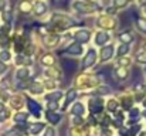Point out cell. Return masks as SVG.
I'll use <instances>...</instances> for the list:
<instances>
[{
	"label": "cell",
	"mask_w": 146,
	"mask_h": 136,
	"mask_svg": "<svg viewBox=\"0 0 146 136\" xmlns=\"http://www.w3.org/2000/svg\"><path fill=\"white\" fill-rule=\"evenodd\" d=\"M29 75H30V71H29V68H26V67H19V68L16 70V72H14V78H16L17 81H24V80H27Z\"/></svg>",
	"instance_id": "1"
},
{
	"label": "cell",
	"mask_w": 146,
	"mask_h": 136,
	"mask_svg": "<svg viewBox=\"0 0 146 136\" xmlns=\"http://www.w3.org/2000/svg\"><path fill=\"white\" fill-rule=\"evenodd\" d=\"M113 55V47L112 45H105L101 50V61H108Z\"/></svg>",
	"instance_id": "2"
},
{
	"label": "cell",
	"mask_w": 146,
	"mask_h": 136,
	"mask_svg": "<svg viewBox=\"0 0 146 136\" xmlns=\"http://www.w3.org/2000/svg\"><path fill=\"white\" fill-rule=\"evenodd\" d=\"M95 60H97V52H95V50L91 48V50L87 52V57L84 58V68L91 67V65L95 62Z\"/></svg>",
	"instance_id": "3"
},
{
	"label": "cell",
	"mask_w": 146,
	"mask_h": 136,
	"mask_svg": "<svg viewBox=\"0 0 146 136\" xmlns=\"http://www.w3.org/2000/svg\"><path fill=\"white\" fill-rule=\"evenodd\" d=\"M90 37H91V33L88 30H78L75 33V40L80 41V43H87L90 41Z\"/></svg>",
	"instance_id": "4"
},
{
	"label": "cell",
	"mask_w": 146,
	"mask_h": 136,
	"mask_svg": "<svg viewBox=\"0 0 146 136\" xmlns=\"http://www.w3.org/2000/svg\"><path fill=\"white\" fill-rule=\"evenodd\" d=\"M64 70L67 74H72L75 70H77V62L72 61V60H64Z\"/></svg>",
	"instance_id": "5"
},
{
	"label": "cell",
	"mask_w": 146,
	"mask_h": 136,
	"mask_svg": "<svg viewBox=\"0 0 146 136\" xmlns=\"http://www.w3.org/2000/svg\"><path fill=\"white\" fill-rule=\"evenodd\" d=\"M33 10H34V13H36L37 16H41V14H44V13L47 11V6H46L43 1H37V3L34 4Z\"/></svg>",
	"instance_id": "6"
},
{
	"label": "cell",
	"mask_w": 146,
	"mask_h": 136,
	"mask_svg": "<svg viewBox=\"0 0 146 136\" xmlns=\"http://www.w3.org/2000/svg\"><path fill=\"white\" fill-rule=\"evenodd\" d=\"M11 52L9 51V48H3V50H0V61L1 62H10L11 61Z\"/></svg>",
	"instance_id": "7"
},
{
	"label": "cell",
	"mask_w": 146,
	"mask_h": 136,
	"mask_svg": "<svg viewBox=\"0 0 146 136\" xmlns=\"http://www.w3.org/2000/svg\"><path fill=\"white\" fill-rule=\"evenodd\" d=\"M108 40H109V36H108L106 33H98L97 37H95V44L97 45H104Z\"/></svg>",
	"instance_id": "8"
},
{
	"label": "cell",
	"mask_w": 146,
	"mask_h": 136,
	"mask_svg": "<svg viewBox=\"0 0 146 136\" xmlns=\"http://www.w3.org/2000/svg\"><path fill=\"white\" fill-rule=\"evenodd\" d=\"M29 90H30V92H33V94H40L43 91V85L41 84H37V82H33L29 87Z\"/></svg>",
	"instance_id": "9"
},
{
	"label": "cell",
	"mask_w": 146,
	"mask_h": 136,
	"mask_svg": "<svg viewBox=\"0 0 146 136\" xmlns=\"http://www.w3.org/2000/svg\"><path fill=\"white\" fill-rule=\"evenodd\" d=\"M20 11H23V13L31 11V4H30L27 0H23V1L20 3Z\"/></svg>",
	"instance_id": "10"
},
{
	"label": "cell",
	"mask_w": 146,
	"mask_h": 136,
	"mask_svg": "<svg viewBox=\"0 0 146 136\" xmlns=\"http://www.w3.org/2000/svg\"><path fill=\"white\" fill-rule=\"evenodd\" d=\"M67 52H68V54H81V52H82V47L78 44H74L68 48Z\"/></svg>",
	"instance_id": "11"
},
{
	"label": "cell",
	"mask_w": 146,
	"mask_h": 136,
	"mask_svg": "<svg viewBox=\"0 0 146 136\" xmlns=\"http://www.w3.org/2000/svg\"><path fill=\"white\" fill-rule=\"evenodd\" d=\"M72 113H78V115H82L84 113V105L82 103H80V102H77L75 105H74V108H72Z\"/></svg>",
	"instance_id": "12"
},
{
	"label": "cell",
	"mask_w": 146,
	"mask_h": 136,
	"mask_svg": "<svg viewBox=\"0 0 146 136\" xmlns=\"http://www.w3.org/2000/svg\"><path fill=\"white\" fill-rule=\"evenodd\" d=\"M75 98H77V91L75 90H70L68 91V94H67V102H65V105H68L70 102H72Z\"/></svg>",
	"instance_id": "13"
},
{
	"label": "cell",
	"mask_w": 146,
	"mask_h": 136,
	"mask_svg": "<svg viewBox=\"0 0 146 136\" xmlns=\"http://www.w3.org/2000/svg\"><path fill=\"white\" fill-rule=\"evenodd\" d=\"M116 75H118L121 80H126V78H128V70L123 68V67H122V68H118V70H116Z\"/></svg>",
	"instance_id": "14"
},
{
	"label": "cell",
	"mask_w": 146,
	"mask_h": 136,
	"mask_svg": "<svg viewBox=\"0 0 146 136\" xmlns=\"http://www.w3.org/2000/svg\"><path fill=\"white\" fill-rule=\"evenodd\" d=\"M26 119H27V113H24V112H19V113L14 115V121L17 123L19 122H26Z\"/></svg>",
	"instance_id": "15"
},
{
	"label": "cell",
	"mask_w": 146,
	"mask_h": 136,
	"mask_svg": "<svg viewBox=\"0 0 146 136\" xmlns=\"http://www.w3.org/2000/svg\"><path fill=\"white\" fill-rule=\"evenodd\" d=\"M43 123H34L33 126H31V129H30V133H33V135H37L41 129H43Z\"/></svg>",
	"instance_id": "16"
},
{
	"label": "cell",
	"mask_w": 146,
	"mask_h": 136,
	"mask_svg": "<svg viewBox=\"0 0 146 136\" xmlns=\"http://www.w3.org/2000/svg\"><path fill=\"white\" fill-rule=\"evenodd\" d=\"M29 106L30 109L34 112V115H38V111H40V106L36 103V101H29Z\"/></svg>",
	"instance_id": "17"
},
{
	"label": "cell",
	"mask_w": 146,
	"mask_h": 136,
	"mask_svg": "<svg viewBox=\"0 0 146 136\" xmlns=\"http://www.w3.org/2000/svg\"><path fill=\"white\" fill-rule=\"evenodd\" d=\"M121 40H122L125 44H128V43H131V41L133 40V36H131V34H128V33H123V34H121Z\"/></svg>",
	"instance_id": "18"
},
{
	"label": "cell",
	"mask_w": 146,
	"mask_h": 136,
	"mask_svg": "<svg viewBox=\"0 0 146 136\" xmlns=\"http://www.w3.org/2000/svg\"><path fill=\"white\" fill-rule=\"evenodd\" d=\"M44 43L47 47H54V44L57 43V37H54V36H50V40L48 38H44Z\"/></svg>",
	"instance_id": "19"
},
{
	"label": "cell",
	"mask_w": 146,
	"mask_h": 136,
	"mask_svg": "<svg viewBox=\"0 0 146 136\" xmlns=\"http://www.w3.org/2000/svg\"><path fill=\"white\" fill-rule=\"evenodd\" d=\"M128 51H129V45H128V44H123V45H121V47H119V50H118V54H119L121 57H123V55H125Z\"/></svg>",
	"instance_id": "20"
},
{
	"label": "cell",
	"mask_w": 146,
	"mask_h": 136,
	"mask_svg": "<svg viewBox=\"0 0 146 136\" xmlns=\"http://www.w3.org/2000/svg\"><path fill=\"white\" fill-rule=\"evenodd\" d=\"M7 71H9V67H7V64L0 61V78H1V77H3V75H4Z\"/></svg>",
	"instance_id": "21"
},
{
	"label": "cell",
	"mask_w": 146,
	"mask_h": 136,
	"mask_svg": "<svg viewBox=\"0 0 146 136\" xmlns=\"http://www.w3.org/2000/svg\"><path fill=\"white\" fill-rule=\"evenodd\" d=\"M24 60H26V58H24V55H20V54H19V55H16L14 62H16V65H17V67H20V65H23V64H24Z\"/></svg>",
	"instance_id": "22"
},
{
	"label": "cell",
	"mask_w": 146,
	"mask_h": 136,
	"mask_svg": "<svg viewBox=\"0 0 146 136\" xmlns=\"http://www.w3.org/2000/svg\"><path fill=\"white\" fill-rule=\"evenodd\" d=\"M138 27L142 31H146V20H138Z\"/></svg>",
	"instance_id": "23"
},
{
	"label": "cell",
	"mask_w": 146,
	"mask_h": 136,
	"mask_svg": "<svg viewBox=\"0 0 146 136\" xmlns=\"http://www.w3.org/2000/svg\"><path fill=\"white\" fill-rule=\"evenodd\" d=\"M47 118L50 119V122H54V123H57V122L60 121V116H58V115H54V116H52L51 113H48V115H47Z\"/></svg>",
	"instance_id": "24"
},
{
	"label": "cell",
	"mask_w": 146,
	"mask_h": 136,
	"mask_svg": "<svg viewBox=\"0 0 146 136\" xmlns=\"http://www.w3.org/2000/svg\"><path fill=\"white\" fill-rule=\"evenodd\" d=\"M62 96V94L61 92H52V94H50V95H47V99H50V98H54V99H58V98H61Z\"/></svg>",
	"instance_id": "25"
},
{
	"label": "cell",
	"mask_w": 146,
	"mask_h": 136,
	"mask_svg": "<svg viewBox=\"0 0 146 136\" xmlns=\"http://www.w3.org/2000/svg\"><path fill=\"white\" fill-rule=\"evenodd\" d=\"M7 9V0H0V13H3Z\"/></svg>",
	"instance_id": "26"
},
{
	"label": "cell",
	"mask_w": 146,
	"mask_h": 136,
	"mask_svg": "<svg viewBox=\"0 0 146 136\" xmlns=\"http://www.w3.org/2000/svg\"><path fill=\"white\" fill-rule=\"evenodd\" d=\"M128 1L126 0H115V6L116 7H122V6H125Z\"/></svg>",
	"instance_id": "27"
},
{
	"label": "cell",
	"mask_w": 146,
	"mask_h": 136,
	"mask_svg": "<svg viewBox=\"0 0 146 136\" xmlns=\"http://www.w3.org/2000/svg\"><path fill=\"white\" fill-rule=\"evenodd\" d=\"M50 57H51V55H47V58H43V60H41V62H43V64H46V65L51 64V62H52V58H50Z\"/></svg>",
	"instance_id": "28"
},
{
	"label": "cell",
	"mask_w": 146,
	"mask_h": 136,
	"mask_svg": "<svg viewBox=\"0 0 146 136\" xmlns=\"http://www.w3.org/2000/svg\"><path fill=\"white\" fill-rule=\"evenodd\" d=\"M52 133H54V131H52V129H47V132H46V136H52Z\"/></svg>",
	"instance_id": "29"
},
{
	"label": "cell",
	"mask_w": 146,
	"mask_h": 136,
	"mask_svg": "<svg viewBox=\"0 0 146 136\" xmlns=\"http://www.w3.org/2000/svg\"><path fill=\"white\" fill-rule=\"evenodd\" d=\"M145 113H146V112H145ZM145 116H146V115H145Z\"/></svg>",
	"instance_id": "30"
},
{
	"label": "cell",
	"mask_w": 146,
	"mask_h": 136,
	"mask_svg": "<svg viewBox=\"0 0 146 136\" xmlns=\"http://www.w3.org/2000/svg\"><path fill=\"white\" fill-rule=\"evenodd\" d=\"M0 21H1V20H0Z\"/></svg>",
	"instance_id": "31"
}]
</instances>
